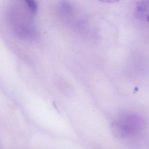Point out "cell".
Listing matches in <instances>:
<instances>
[{"label":"cell","instance_id":"cell-1","mask_svg":"<svg viewBox=\"0 0 149 149\" xmlns=\"http://www.w3.org/2000/svg\"><path fill=\"white\" fill-rule=\"evenodd\" d=\"M117 121L126 130L129 136L140 132L145 125L144 120L141 117L132 113L121 114Z\"/></svg>","mask_w":149,"mask_h":149},{"label":"cell","instance_id":"cell-2","mask_svg":"<svg viewBox=\"0 0 149 149\" xmlns=\"http://www.w3.org/2000/svg\"><path fill=\"white\" fill-rule=\"evenodd\" d=\"M149 1L141 0L136 4L134 15L138 20L144 22L149 21Z\"/></svg>","mask_w":149,"mask_h":149},{"label":"cell","instance_id":"cell-3","mask_svg":"<svg viewBox=\"0 0 149 149\" xmlns=\"http://www.w3.org/2000/svg\"><path fill=\"white\" fill-rule=\"evenodd\" d=\"M111 129L113 134L117 138L121 139L129 136L126 130L118 122H114L111 124Z\"/></svg>","mask_w":149,"mask_h":149},{"label":"cell","instance_id":"cell-4","mask_svg":"<svg viewBox=\"0 0 149 149\" xmlns=\"http://www.w3.org/2000/svg\"><path fill=\"white\" fill-rule=\"evenodd\" d=\"M26 2L30 10L33 13L36 12L38 9L37 4L35 0H24Z\"/></svg>","mask_w":149,"mask_h":149},{"label":"cell","instance_id":"cell-5","mask_svg":"<svg viewBox=\"0 0 149 149\" xmlns=\"http://www.w3.org/2000/svg\"><path fill=\"white\" fill-rule=\"evenodd\" d=\"M102 2L106 3H114L119 1L120 0H99Z\"/></svg>","mask_w":149,"mask_h":149}]
</instances>
